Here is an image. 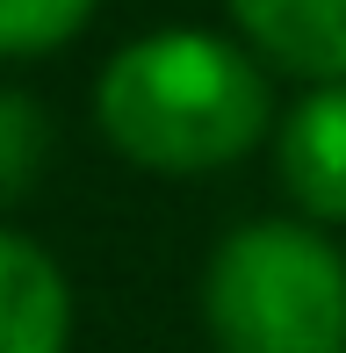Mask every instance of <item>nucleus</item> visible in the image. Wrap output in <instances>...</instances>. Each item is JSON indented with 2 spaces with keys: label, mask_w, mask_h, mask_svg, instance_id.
<instances>
[{
  "label": "nucleus",
  "mask_w": 346,
  "mask_h": 353,
  "mask_svg": "<svg viewBox=\"0 0 346 353\" xmlns=\"http://www.w3.org/2000/svg\"><path fill=\"white\" fill-rule=\"evenodd\" d=\"M274 173L310 223H346V79L303 87V101H289L274 123Z\"/></svg>",
  "instance_id": "obj_3"
},
{
  "label": "nucleus",
  "mask_w": 346,
  "mask_h": 353,
  "mask_svg": "<svg viewBox=\"0 0 346 353\" xmlns=\"http://www.w3.org/2000/svg\"><path fill=\"white\" fill-rule=\"evenodd\" d=\"M224 8L267 72H289L303 87L346 79V0H224Z\"/></svg>",
  "instance_id": "obj_4"
},
{
  "label": "nucleus",
  "mask_w": 346,
  "mask_h": 353,
  "mask_svg": "<svg viewBox=\"0 0 346 353\" xmlns=\"http://www.w3.org/2000/svg\"><path fill=\"white\" fill-rule=\"evenodd\" d=\"M101 0H0V58H43L65 51L94 22Z\"/></svg>",
  "instance_id": "obj_7"
},
{
  "label": "nucleus",
  "mask_w": 346,
  "mask_h": 353,
  "mask_svg": "<svg viewBox=\"0 0 346 353\" xmlns=\"http://www.w3.org/2000/svg\"><path fill=\"white\" fill-rule=\"evenodd\" d=\"M43 159H51V116L22 87H0V210L37 188Z\"/></svg>",
  "instance_id": "obj_6"
},
{
  "label": "nucleus",
  "mask_w": 346,
  "mask_h": 353,
  "mask_svg": "<svg viewBox=\"0 0 346 353\" xmlns=\"http://www.w3.org/2000/svg\"><path fill=\"white\" fill-rule=\"evenodd\" d=\"M94 123L130 166L195 181L274 137V87L260 58L216 29H152L101 65Z\"/></svg>",
  "instance_id": "obj_1"
},
{
  "label": "nucleus",
  "mask_w": 346,
  "mask_h": 353,
  "mask_svg": "<svg viewBox=\"0 0 346 353\" xmlns=\"http://www.w3.org/2000/svg\"><path fill=\"white\" fill-rule=\"evenodd\" d=\"M72 281L29 231L0 223V353H65Z\"/></svg>",
  "instance_id": "obj_5"
},
{
  "label": "nucleus",
  "mask_w": 346,
  "mask_h": 353,
  "mask_svg": "<svg viewBox=\"0 0 346 353\" xmlns=\"http://www.w3.org/2000/svg\"><path fill=\"white\" fill-rule=\"evenodd\" d=\"M216 353H346V252L310 216H253L202 267Z\"/></svg>",
  "instance_id": "obj_2"
}]
</instances>
